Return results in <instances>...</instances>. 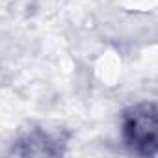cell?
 <instances>
[{
    "label": "cell",
    "instance_id": "obj_1",
    "mask_svg": "<svg viewBox=\"0 0 158 158\" xmlns=\"http://www.w3.org/2000/svg\"><path fill=\"white\" fill-rule=\"evenodd\" d=\"M121 139L138 156L158 154V104L138 102L121 115Z\"/></svg>",
    "mask_w": 158,
    "mask_h": 158
},
{
    "label": "cell",
    "instance_id": "obj_2",
    "mask_svg": "<svg viewBox=\"0 0 158 158\" xmlns=\"http://www.w3.org/2000/svg\"><path fill=\"white\" fill-rule=\"evenodd\" d=\"M65 141L67 136L60 132L34 128L19 136L10 152L17 156H58L65 152Z\"/></svg>",
    "mask_w": 158,
    "mask_h": 158
}]
</instances>
